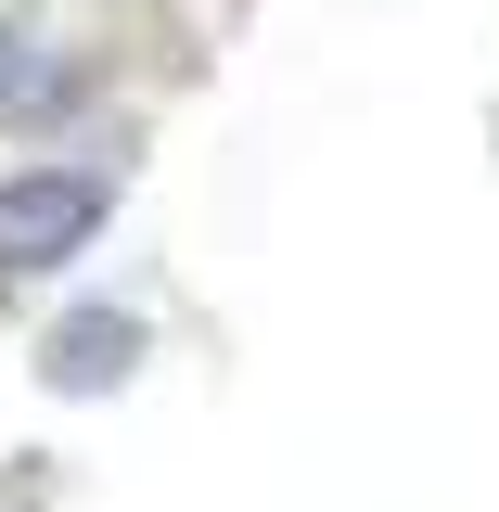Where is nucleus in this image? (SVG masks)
Listing matches in <instances>:
<instances>
[{"label":"nucleus","instance_id":"nucleus-1","mask_svg":"<svg viewBox=\"0 0 499 512\" xmlns=\"http://www.w3.org/2000/svg\"><path fill=\"white\" fill-rule=\"evenodd\" d=\"M103 231V180H77V167H26V180H0V269H52Z\"/></svg>","mask_w":499,"mask_h":512},{"label":"nucleus","instance_id":"nucleus-3","mask_svg":"<svg viewBox=\"0 0 499 512\" xmlns=\"http://www.w3.org/2000/svg\"><path fill=\"white\" fill-rule=\"evenodd\" d=\"M26 103H52V64H39L13 26H0V116H26Z\"/></svg>","mask_w":499,"mask_h":512},{"label":"nucleus","instance_id":"nucleus-2","mask_svg":"<svg viewBox=\"0 0 499 512\" xmlns=\"http://www.w3.org/2000/svg\"><path fill=\"white\" fill-rule=\"evenodd\" d=\"M128 346H141V320H116V308H103V320H64V333H52V384H64V397L128 384Z\"/></svg>","mask_w":499,"mask_h":512}]
</instances>
